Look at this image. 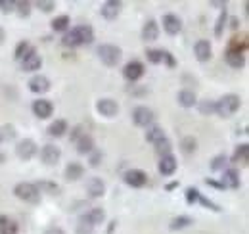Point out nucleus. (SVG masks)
<instances>
[{"label":"nucleus","instance_id":"obj_16","mask_svg":"<svg viewBox=\"0 0 249 234\" xmlns=\"http://www.w3.org/2000/svg\"><path fill=\"white\" fill-rule=\"evenodd\" d=\"M100 12H102V16H104L106 20L111 21V20H115V18L119 16V12H121V2H117V0H107V2L102 4Z\"/></svg>","mask_w":249,"mask_h":234},{"label":"nucleus","instance_id":"obj_17","mask_svg":"<svg viewBox=\"0 0 249 234\" xmlns=\"http://www.w3.org/2000/svg\"><path fill=\"white\" fill-rule=\"evenodd\" d=\"M87 192H89L90 198H102L104 192H106V184H104V180L98 178V176L89 178V182H87Z\"/></svg>","mask_w":249,"mask_h":234},{"label":"nucleus","instance_id":"obj_4","mask_svg":"<svg viewBox=\"0 0 249 234\" xmlns=\"http://www.w3.org/2000/svg\"><path fill=\"white\" fill-rule=\"evenodd\" d=\"M98 58L102 59V63H106L107 67H115L121 61V48L115 44H102L98 48Z\"/></svg>","mask_w":249,"mask_h":234},{"label":"nucleus","instance_id":"obj_18","mask_svg":"<svg viewBox=\"0 0 249 234\" xmlns=\"http://www.w3.org/2000/svg\"><path fill=\"white\" fill-rule=\"evenodd\" d=\"M175 171H177V157L173 154L163 156L161 161H159V173L163 176H171Z\"/></svg>","mask_w":249,"mask_h":234},{"label":"nucleus","instance_id":"obj_19","mask_svg":"<svg viewBox=\"0 0 249 234\" xmlns=\"http://www.w3.org/2000/svg\"><path fill=\"white\" fill-rule=\"evenodd\" d=\"M211 52H213V48H211L209 40H197L196 46H194V54L199 61H207L211 58Z\"/></svg>","mask_w":249,"mask_h":234},{"label":"nucleus","instance_id":"obj_52","mask_svg":"<svg viewBox=\"0 0 249 234\" xmlns=\"http://www.w3.org/2000/svg\"><path fill=\"white\" fill-rule=\"evenodd\" d=\"M4 39H6V33H4V29H2V27H0V44H2V42H4Z\"/></svg>","mask_w":249,"mask_h":234},{"label":"nucleus","instance_id":"obj_1","mask_svg":"<svg viewBox=\"0 0 249 234\" xmlns=\"http://www.w3.org/2000/svg\"><path fill=\"white\" fill-rule=\"evenodd\" d=\"M92 40L94 31L90 25H77L75 29L65 33V37L62 39L63 46H67V48H77V46H83V44H90Z\"/></svg>","mask_w":249,"mask_h":234},{"label":"nucleus","instance_id":"obj_37","mask_svg":"<svg viewBox=\"0 0 249 234\" xmlns=\"http://www.w3.org/2000/svg\"><path fill=\"white\" fill-rule=\"evenodd\" d=\"M16 10L21 18H27L31 14V2H27V0L25 2H16Z\"/></svg>","mask_w":249,"mask_h":234},{"label":"nucleus","instance_id":"obj_38","mask_svg":"<svg viewBox=\"0 0 249 234\" xmlns=\"http://www.w3.org/2000/svg\"><path fill=\"white\" fill-rule=\"evenodd\" d=\"M146 58H148V61L150 63H161L163 61V50H148L146 52Z\"/></svg>","mask_w":249,"mask_h":234},{"label":"nucleus","instance_id":"obj_45","mask_svg":"<svg viewBox=\"0 0 249 234\" xmlns=\"http://www.w3.org/2000/svg\"><path fill=\"white\" fill-rule=\"evenodd\" d=\"M224 23H226V10L220 14V18H218V21H217V27H215V35H217V37L222 35V27H224Z\"/></svg>","mask_w":249,"mask_h":234},{"label":"nucleus","instance_id":"obj_3","mask_svg":"<svg viewBox=\"0 0 249 234\" xmlns=\"http://www.w3.org/2000/svg\"><path fill=\"white\" fill-rule=\"evenodd\" d=\"M14 194L21 202H25V204H38L40 202V190L33 182H19V184H16Z\"/></svg>","mask_w":249,"mask_h":234},{"label":"nucleus","instance_id":"obj_33","mask_svg":"<svg viewBox=\"0 0 249 234\" xmlns=\"http://www.w3.org/2000/svg\"><path fill=\"white\" fill-rule=\"evenodd\" d=\"M94 233V225H90V221L83 215L79 219V225H77V234H92Z\"/></svg>","mask_w":249,"mask_h":234},{"label":"nucleus","instance_id":"obj_21","mask_svg":"<svg viewBox=\"0 0 249 234\" xmlns=\"http://www.w3.org/2000/svg\"><path fill=\"white\" fill-rule=\"evenodd\" d=\"M159 37V27H157V21L156 20H148L144 29H142V39L144 40H156Z\"/></svg>","mask_w":249,"mask_h":234},{"label":"nucleus","instance_id":"obj_50","mask_svg":"<svg viewBox=\"0 0 249 234\" xmlns=\"http://www.w3.org/2000/svg\"><path fill=\"white\" fill-rule=\"evenodd\" d=\"M205 184L215 186V188H224V186H222V182H217V180H213V178H205Z\"/></svg>","mask_w":249,"mask_h":234},{"label":"nucleus","instance_id":"obj_14","mask_svg":"<svg viewBox=\"0 0 249 234\" xmlns=\"http://www.w3.org/2000/svg\"><path fill=\"white\" fill-rule=\"evenodd\" d=\"M29 90L35 92V94H44V92H48L50 90V81L44 77V75H35L29 79Z\"/></svg>","mask_w":249,"mask_h":234},{"label":"nucleus","instance_id":"obj_35","mask_svg":"<svg viewBox=\"0 0 249 234\" xmlns=\"http://www.w3.org/2000/svg\"><path fill=\"white\" fill-rule=\"evenodd\" d=\"M180 148H182V152H184V154H194V152H196V148H197V142H196V138H194V136H186V138H182Z\"/></svg>","mask_w":249,"mask_h":234},{"label":"nucleus","instance_id":"obj_11","mask_svg":"<svg viewBox=\"0 0 249 234\" xmlns=\"http://www.w3.org/2000/svg\"><path fill=\"white\" fill-rule=\"evenodd\" d=\"M40 67H42V58H40V54H36L35 50H31L25 58L21 59V69H23V71L33 73V71H38Z\"/></svg>","mask_w":249,"mask_h":234},{"label":"nucleus","instance_id":"obj_20","mask_svg":"<svg viewBox=\"0 0 249 234\" xmlns=\"http://www.w3.org/2000/svg\"><path fill=\"white\" fill-rule=\"evenodd\" d=\"M222 186H228V188H240V173L236 169H226L224 175H222Z\"/></svg>","mask_w":249,"mask_h":234},{"label":"nucleus","instance_id":"obj_43","mask_svg":"<svg viewBox=\"0 0 249 234\" xmlns=\"http://www.w3.org/2000/svg\"><path fill=\"white\" fill-rule=\"evenodd\" d=\"M199 200V190L197 188H186V202L190 205L196 204Z\"/></svg>","mask_w":249,"mask_h":234},{"label":"nucleus","instance_id":"obj_23","mask_svg":"<svg viewBox=\"0 0 249 234\" xmlns=\"http://www.w3.org/2000/svg\"><path fill=\"white\" fill-rule=\"evenodd\" d=\"M83 175H85V167L81 163H69L65 167V178L67 180H79Z\"/></svg>","mask_w":249,"mask_h":234},{"label":"nucleus","instance_id":"obj_28","mask_svg":"<svg viewBox=\"0 0 249 234\" xmlns=\"http://www.w3.org/2000/svg\"><path fill=\"white\" fill-rule=\"evenodd\" d=\"M249 159V144H240L232 156V163H248Z\"/></svg>","mask_w":249,"mask_h":234},{"label":"nucleus","instance_id":"obj_36","mask_svg":"<svg viewBox=\"0 0 249 234\" xmlns=\"http://www.w3.org/2000/svg\"><path fill=\"white\" fill-rule=\"evenodd\" d=\"M36 188L40 190V192H48V194H58L60 192V188H58V184H52V182H48V180H42V182H38L36 184Z\"/></svg>","mask_w":249,"mask_h":234},{"label":"nucleus","instance_id":"obj_53","mask_svg":"<svg viewBox=\"0 0 249 234\" xmlns=\"http://www.w3.org/2000/svg\"><path fill=\"white\" fill-rule=\"evenodd\" d=\"M178 186V182H171V184H167V190H173V188H177Z\"/></svg>","mask_w":249,"mask_h":234},{"label":"nucleus","instance_id":"obj_32","mask_svg":"<svg viewBox=\"0 0 249 234\" xmlns=\"http://www.w3.org/2000/svg\"><path fill=\"white\" fill-rule=\"evenodd\" d=\"M199 114L201 116H213V114H217V104L213 100H203L199 104Z\"/></svg>","mask_w":249,"mask_h":234},{"label":"nucleus","instance_id":"obj_22","mask_svg":"<svg viewBox=\"0 0 249 234\" xmlns=\"http://www.w3.org/2000/svg\"><path fill=\"white\" fill-rule=\"evenodd\" d=\"M75 144H77V152H79V154H90V152L94 150V138L90 136V135L85 133Z\"/></svg>","mask_w":249,"mask_h":234},{"label":"nucleus","instance_id":"obj_8","mask_svg":"<svg viewBox=\"0 0 249 234\" xmlns=\"http://www.w3.org/2000/svg\"><path fill=\"white\" fill-rule=\"evenodd\" d=\"M16 154H18V157L23 159V161L35 157V154H36V144H35V140H31V138L21 140V142L16 146Z\"/></svg>","mask_w":249,"mask_h":234},{"label":"nucleus","instance_id":"obj_26","mask_svg":"<svg viewBox=\"0 0 249 234\" xmlns=\"http://www.w3.org/2000/svg\"><path fill=\"white\" fill-rule=\"evenodd\" d=\"M65 131H67V121H63V119H56V121L48 127V135H50V136H56V138L63 136Z\"/></svg>","mask_w":249,"mask_h":234},{"label":"nucleus","instance_id":"obj_5","mask_svg":"<svg viewBox=\"0 0 249 234\" xmlns=\"http://www.w3.org/2000/svg\"><path fill=\"white\" fill-rule=\"evenodd\" d=\"M154 119H156V116L148 106H138L132 110V121L136 127H150L154 123Z\"/></svg>","mask_w":249,"mask_h":234},{"label":"nucleus","instance_id":"obj_41","mask_svg":"<svg viewBox=\"0 0 249 234\" xmlns=\"http://www.w3.org/2000/svg\"><path fill=\"white\" fill-rule=\"evenodd\" d=\"M16 10V2L14 0H0V12L2 14H12Z\"/></svg>","mask_w":249,"mask_h":234},{"label":"nucleus","instance_id":"obj_54","mask_svg":"<svg viewBox=\"0 0 249 234\" xmlns=\"http://www.w3.org/2000/svg\"><path fill=\"white\" fill-rule=\"evenodd\" d=\"M0 142H2V136H0Z\"/></svg>","mask_w":249,"mask_h":234},{"label":"nucleus","instance_id":"obj_27","mask_svg":"<svg viewBox=\"0 0 249 234\" xmlns=\"http://www.w3.org/2000/svg\"><path fill=\"white\" fill-rule=\"evenodd\" d=\"M0 234H18V225L6 215H0Z\"/></svg>","mask_w":249,"mask_h":234},{"label":"nucleus","instance_id":"obj_10","mask_svg":"<svg viewBox=\"0 0 249 234\" xmlns=\"http://www.w3.org/2000/svg\"><path fill=\"white\" fill-rule=\"evenodd\" d=\"M60 156H62L60 148L54 146V144H46V146H42V150H40V159L46 165H56L60 161Z\"/></svg>","mask_w":249,"mask_h":234},{"label":"nucleus","instance_id":"obj_49","mask_svg":"<svg viewBox=\"0 0 249 234\" xmlns=\"http://www.w3.org/2000/svg\"><path fill=\"white\" fill-rule=\"evenodd\" d=\"M163 59L167 61V65H169V67H175V59H173V56H171L169 52H165V50H163Z\"/></svg>","mask_w":249,"mask_h":234},{"label":"nucleus","instance_id":"obj_47","mask_svg":"<svg viewBox=\"0 0 249 234\" xmlns=\"http://www.w3.org/2000/svg\"><path fill=\"white\" fill-rule=\"evenodd\" d=\"M83 135H85V129L79 125V127H75V129H73V133H71V140H73V142H77Z\"/></svg>","mask_w":249,"mask_h":234},{"label":"nucleus","instance_id":"obj_44","mask_svg":"<svg viewBox=\"0 0 249 234\" xmlns=\"http://www.w3.org/2000/svg\"><path fill=\"white\" fill-rule=\"evenodd\" d=\"M199 204L203 205V207H207V209H211V211H220V207H218L217 204H213L211 200H207V198H203L201 194H199V200H197Z\"/></svg>","mask_w":249,"mask_h":234},{"label":"nucleus","instance_id":"obj_51","mask_svg":"<svg viewBox=\"0 0 249 234\" xmlns=\"http://www.w3.org/2000/svg\"><path fill=\"white\" fill-rule=\"evenodd\" d=\"M44 234H65V233H63L62 229H58V227H52V229H48Z\"/></svg>","mask_w":249,"mask_h":234},{"label":"nucleus","instance_id":"obj_30","mask_svg":"<svg viewBox=\"0 0 249 234\" xmlns=\"http://www.w3.org/2000/svg\"><path fill=\"white\" fill-rule=\"evenodd\" d=\"M194 223V219L192 217H188V215H180V217H175L173 221H171V225H169V229L171 231H180V229H186Z\"/></svg>","mask_w":249,"mask_h":234},{"label":"nucleus","instance_id":"obj_13","mask_svg":"<svg viewBox=\"0 0 249 234\" xmlns=\"http://www.w3.org/2000/svg\"><path fill=\"white\" fill-rule=\"evenodd\" d=\"M226 63L234 69H242L246 65V56H244V50L240 48H230L226 52Z\"/></svg>","mask_w":249,"mask_h":234},{"label":"nucleus","instance_id":"obj_25","mask_svg":"<svg viewBox=\"0 0 249 234\" xmlns=\"http://www.w3.org/2000/svg\"><path fill=\"white\" fill-rule=\"evenodd\" d=\"M167 136H165V131L161 129V127H150L148 129V133H146V140L150 142V144H157V142H161V140H165Z\"/></svg>","mask_w":249,"mask_h":234},{"label":"nucleus","instance_id":"obj_15","mask_svg":"<svg viewBox=\"0 0 249 234\" xmlns=\"http://www.w3.org/2000/svg\"><path fill=\"white\" fill-rule=\"evenodd\" d=\"M163 29L167 31L169 35H178L180 29H182V21H180V18L175 16V14H167V16H163Z\"/></svg>","mask_w":249,"mask_h":234},{"label":"nucleus","instance_id":"obj_42","mask_svg":"<svg viewBox=\"0 0 249 234\" xmlns=\"http://www.w3.org/2000/svg\"><path fill=\"white\" fill-rule=\"evenodd\" d=\"M36 8L48 14V12H52V10L56 8V4H54L52 0H38V2H36Z\"/></svg>","mask_w":249,"mask_h":234},{"label":"nucleus","instance_id":"obj_29","mask_svg":"<svg viewBox=\"0 0 249 234\" xmlns=\"http://www.w3.org/2000/svg\"><path fill=\"white\" fill-rule=\"evenodd\" d=\"M89 221H90V225H100V223H104V219H106V211L102 209V207H92L87 215H85Z\"/></svg>","mask_w":249,"mask_h":234},{"label":"nucleus","instance_id":"obj_46","mask_svg":"<svg viewBox=\"0 0 249 234\" xmlns=\"http://www.w3.org/2000/svg\"><path fill=\"white\" fill-rule=\"evenodd\" d=\"M2 131H4V133H0V136H2V138H8V140H10V138H14V136H16V131H14V127H12V125H4V127H2Z\"/></svg>","mask_w":249,"mask_h":234},{"label":"nucleus","instance_id":"obj_9","mask_svg":"<svg viewBox=\"0 0 249 234\" xmlns=\"http://www.w3.org/2000/svg\"><path fill=\"white\" fill-rule=\"evenodd\" d=\"M124 182L128 186H132V188H142L148 182V175L144 171H140V169H130V171L124 173Z\"/></svg>","mask_w":249,"mask_h":234},{"label":"nucleus","instance_id":"obj_39","mask_svg":"<svg viewBox=\"0 0 249 234\" xmlns=\"http://www.w3.org/2000/svg\"><path fill=\"white\" fill-rule=\"evenodd\" d=\"M226 161H228V159H226V156H222V154L217 156V157L211 161V171H220V169H224Z\"/></svg>","mask_w":249,"mask_h":234},{"label":"nucleus","instance_id":"obj_7","mask_svg":"<svg viewBox=\"0 0 249 234\" xmlns=\"http://www.w3.org/2000/svg\"><path fill=\"white\" fill-rule=\"evenodd\" d=\"M96 110H98V114H100V116L115 117L117 116V112H119V106H117V102H115V100H111V98H102V100H98Z\"/></svg>","mask_w":249,"mask_h":234},{"label":"nucleus","instance_id":"obj_40","mask_svg":"<svg viewBox=\"0 0 249 234\" xmlns=\"http://www.w3.org/2000/svg\"><path fill=\"white\" fill-rule=\"evenodd\" d=\"M156 150L157 154L163 157V156H169V152H171V142L165 138V140H161V142H157L156 144Z\"/></svg>","mask_w":249,"mask_h":234},{"label":"nucleus","instance_id":"obj_24","mask_svg":"<svg viewBox=\"0 0 249 234\" xmlns=\"http://www.w3.org/2000/svg\"><path fill=\"white\" fill-rule=\"evenodd\" d=\"M177 100H178V104H180L182 108H192V106H196V102H197V98H196V94H194L192 90H180L178 96H177Z\"/></svg>","mask_w":249,"mask_h":234},{"label":"nucleus","instance_id":"obj_12","mask_svg":"<svg viewBox=\"0 0 249 234\" xmlns=\"http://www.w3.org/2000/svg\"><path fill=\"white\" fill-rule=\"evenodd\" d=\"M54 112V106L52 102L48 100H35L33 102V114L38 117V119H48Z\"/></svg>","mask_w":249,"mask_h":234},{"label":"nucleus","instance_id":"obj_2","mask_svg":"<svg viewBox=\"0 0 249 234\" xmlns=\"http://www.w3.org/2000/svg\"><path fill=\"white\" fill-rule=\"evenodd\" d=\"M217 104V114L220 117H230L234 116L238 110H240V106H242V100H240V96L238 94H224Z\"/></svg>","mask_w":249,"mask_h":234},{"label":"nucleus","instance_id":"obj_31","mask_svg":"<svg viewBox=\"0 0 249 234\" xmlns=\"http://www.w3.org/2000/svg\"><path fill=\"white\" fill-rule=\"evenodd\" d=\"M69 23H71L69 16H60V18H56V20L52 21V29L56 31V33H63V31H67Z\"/></svg>","mask_w":249,"mask_h":234},{"label":"nucleus","instance_id":"obj_48","mask_svg":"<svg viewBox=\"0 0 249 234\" xmlns=\"http://www.w3.org/2000/svg\"><path fill=\"white\" fill-rule=\"evenodd\" d=\"M100 159H102V152H94L92 150V156H90V167H98V165H100Z\"/></svg>","mask_w":249,"mask_h":234},{"label":"nucleus","instance_id":"obj_6","mask_svg":"<svg viewBox=\"0 0 249 234\" xmlns=\"http://www.w3.org/2000/svg\"><path fill=\"white\" fill-rule=\"evenodd\" d=\"M144 63L142 61H128L126 65H124L123 69V77L126 79V81H130V83H134V81H138L142 75H144Z\"/></svg>","mask_w":249,"mask_h":234},{"label":"nucleus","instance_id":"obj_34","mask_svg":"<svg viewBox=\"0 0 249 234\" xmlns=\"http://www.w3.org/2000/svg\"><path fill=\"white\" fill-rule=\"evenodd\" d=\"M31 50H33L31 44H29L27 40H21V42L16 46V54H14V56H16V59H23Z\"/></svg>","mask_w":249,"mask_h":234}]
</instances>
